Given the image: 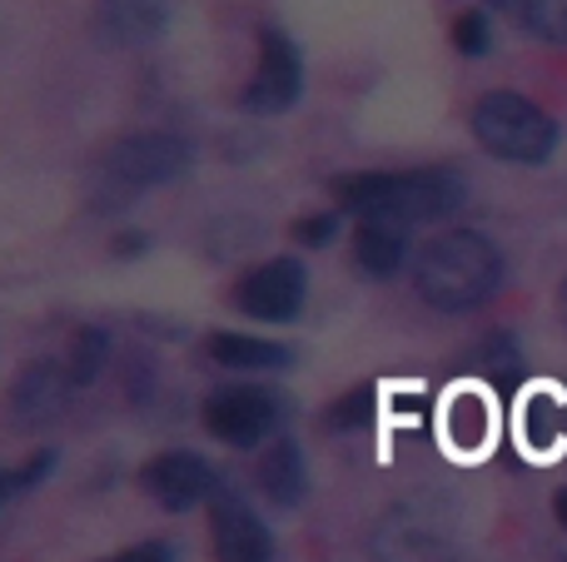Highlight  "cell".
<instances>
[{"label":"cell","instance_id":"cell-3","mask_svg":"<svg viewBox=\"0 0 567 562\" xmlns=\"http://www.w3.org/2000/svg\"><path fill=\"white\" fill-rule=\"evenodd\" d=\"M189 165H195V149H189V139L175 135V129H140V135H125L100 159L95 205L120 209L125 199H135L140 189H159V185H169V179H179Z\"/></svg>","mask_w":567,"mask_h":562},{"label":"cell","instance_id":"cell-5","mask_svg":"<svg viewBox=\"0 0 567 562\" xmlns=\"http://www.w3.org/2000/svg\"><path fill=\"white\" fill-rule=\"evenodd\" d=\"M369 553L373 562H458V538L429 503H399L379 518Z\"/></svg>","mask_w":567,"mask_h":562},{"label":"cell","instance_id":"cell-14","mask_svg":"<svg viewBox=\"0 0 567 562\" xmlns=\"http://www.w3.org/2000/svg\"><path fill=\"white\" fill-rule=\"evenodd\" d=\"M205 354L219 368H239V374H255V368H289L293 348L275 344V339H255V334H235V329H219L205 339Z\"/></svg>","mask_w":567,"mask_h":562},{"label":"cell","instance_id":"cell-7","mask_svg":"<svg viewBox=\"0 0 567 562\" xmlns=\"http://www.w3.org/2000/svg\"><path fill=\"white\" fill-rule=\"evenodd\" d=\"M303 299H309V274L289 254L265 259V264H255L235 284V309L259 319V324H289V319H299Z\"/></svg>","mask_w":567,"mask_h":562},{"label":"cell","instance_id":"cell-20","mask_svg":"<svg viewBox=\"0 0 567 562\" xmlns=\"http://www.w3.org/2000/svg\"><path fill=\"white\" fill-rule=\"evenodd\" d=\"M339 225H343V209H323V215H303L299 225H293V244L303 249H323L339 239Z\"/></svg>","mask_w":567,"mask_h":562},{"label":"cell","instance_id":"cell-23","mask_svg":"<svg viewBox=\"0 0 567 562\" xmlns=\"http://www.w3.org/2000/svg\"><path fill=\"white\" fill-rule=\"evenodd\" d=\"M50 468H55V454H50V448H40V454L30 458V464H20L16 473H10V483H16V493H20V488H35L40 478L50 473Z\"/></svg>","mask_w":567,"mask_h":562},{"label":"cell","instance_id":"cell-2","mask_svg":"<svg viewBox=\"0 0 567 562\" xmlns=\"http://www.w3.org/2000/svg\"><path fill=\"white\" fill-rule=\"evenodd\" d=\"M413 284H419L423 304H433L439 314H468L498 294L503 254L493 239L473 235V229H449V235L423 244L419 264H413Z\"/></svg>","mask_w":567,"mask_h":562},{"label":"cell","instance_id":"cell-24","mask_svg":"<svg viewBox=\"0 0 567 562\" xmlns=\"http://www.w3.org/2000/svg\"><path fill=\"white\" fill-rule=\"evenodd\" d=\"M100 562H175V548L169 543H140V548H125V553L100 558Z\"/></svg>","mask_w":567,"mask_h":562},{"label":"cell","instance_id":"cell-28","mask_svg":"<svg viewBox=\"0 0 567 562\" xmlns=\"http://www.w3.org/2000/svg\"><path fill=\"white\" fill-rule=\"evenodd\" d=\"M558 309H563V319H567V279H563V294H558Z\"/></svg>","mask_w":567,"mask_h":562},{"label":"cell","instance_id":"cell-13","mask_svg":"<svg viewBox=\"0 0 567 562\" xmlns=\"http://www.w3.org/2000/svg\"><path fill=\"white\" fill-rule=\"evenodd\" d=\"M259 488L275 508H299L309 498V464H303V448L293 438H275L259 458Z\"/></svg>","mask_w":567,"mask_h":562},{"label":"cell","instance_id":"cell-26","mask_svg":"<svg viewBox=\"0 0 567 562\" xmlns=\"http://www.w3.org/2000/svg\"><path fill=\"white\" fill-rule=\"evenodd\" d=\"M553 508H558V523H563V533H567V488L558 493V503H553Z\"/></svg>","mask_w":567,"mask_h":562},{"label":"cell","instance_id":"cell-16","mask_svg":"<svg viewBox=\"0 0 567 562\" xmlns=\"http://www.w3.org/2000/svg\"><path fill=\"white\" fill-rule=\"evenodd\" d=\"M493 6L518 20L523 30H533V35L567 45V0H493Z\"/></svg>","mask_w":567,"mask_h":562},{"label":"cell","instance_id":"cell-8","mask_svg":"<svg viewBox=\"0 0 567 562\" xmlns=\"http://www.w3.org/2000/svg\"><path fill=\"white\" fill-rule=\"evenodd\" d=\"M70 394H75V378H70L65 364H55V358H35V364H25L16 378H10V394H6L10 428H20V434H40V428H50L60 414H65Z\"/></svg>","mask_w":567,"mask_h":562},{"label":"cell","instance_id":"cell-10","mask_svg":"<svg viewBox=\"0 0 567 562\" xmlns=\"http://www.w3.org/2000/svg\"><path fill=\"white\" fill-rule=\"evenodd\" d=\"M140 488H145L165 513H189V508L209 503V498L219 493L215 468H209L199 454H189V448L155 454L145 468H140Z\"/></svg>","mask_w":567,"mask_h":562},{"label":"cell","instance_id":"cell-9","mask_svg":"<svg viewBox=\"0 0 567 562\" xmlns=\"http://www.w3.org/2000/svg\"><path fill=\"white\" fill-rule=\"evenodd\" d=\"M299 90H303L299 45H293L284 30H265V35H259V65H255V75H249L239 105H245L249 115H284V110L299 100Z\"/></svg>","mask_w":567,"mask_h":562},{"label":"cell","instance_id":"cell-17","mask_svg":"<svg viewBox=\"0 0 567 562\" xmlns=\"http://www.w3.org/2000/svg\"><path fill=\"white\" fill-rule=\"evenodd\" d=\"M105 364H110V329L85 324L75 339H70V358H65V368H70V378H75V388L95 384V378L105 374Z\"/></svg>","mask_w":567,"mask_h":562},{"label":"cell","instance_id":"cell-15","mask_svg":"<svg viewBox=\"0 0 567 562\" xmlns=\"http://www.w3.org/2000/svg\"><path fill=\"white\" fill-rule=\"evenodd\" d=\"M409 244H403V225H383V219H363L353 229V264L373 279H389L403 264Z\"/></svg>","mask_w":567,"mask_h":562},{"label":"cell","instance_id":"cell-22","mask_svg":"<svg viewBox=\"0 0 567 562\" xmlns=\"http://www.w3.org/2000/svg\"><path fill=\"white\" fill-rule=\"evenodd\" d=\"M483 434H488V414H483L478 398H458L453 404V438H458L463 448H478Z\"/></svg>","mask_w":567,"mask_h":562},{"label":"cell","instance_id":"cell-6","mask_svg":"<svg viewBox=\"0 0 567 562\" xmlns=\"http://www.w3.org/2000/svg\"><path fill=\"white\" fill-rule=\"evenodd\" d=\"M284 418V398H275L269 388L255 384H235L219 388V394L205 398V428L229 448H255L265 444Z\"/></svg>","mask_w":567,"mask_h":562},{"label":"cell","instance_id":"cell-19","mask_svg":"<svg viewBox=\"0 0 567 562\" xmlns=\"http://www.w3.org/2000/svg\"><path fill=\"white\" fill-rule=\"evenodd\" d=\"M558 424H563V414H558V404H553V398H533L528 414H523V434H528L533 448L558 444Z\"/></svg>","mask_w":567,"mask_h":562},{"label":"cell","instance_id":"cell-1","mask_svg":"<svg viewBox=\"0 0 567 562\" xmlns=\"http://www.w3.org/2000/svg\"><path fill=\"white\" fill-rule=\"evenodd\" d=\"M333 195L349 215L409 229L453 215L468 189L453 169H369V175H343Z\"/></svg>","mask_w":567,"mask_h":562},{"label":"cell","instance_id":"cell-25","mask_svg":"<svg viewBox=\"0 0 567 562\" xmlns=\"http://www.w3.org/2000/svg\"><path fill=\"white\" fill-rule=\"evenodd\" d=\"M150 249V235H120L115 239V254L120 259H135V254H145Z\"/></svg>","mask_w":567,"mask_h":562},{"label":"cell","instance_id":"cell-27","mask_svg":"<svg viewBox=\"0 0 567 562\" xmlns=\"http://www.w3.org/2000/svg\"><path fill=\"white\" fill-rule=\"evenodd\" d=\"M10 493H16V483H10V473H0V503H6Z\"/></svg>","mask_w":567,"mask_h":562},{"label":"cell","instance_id":"cell-12","mask_svg":"<svg viewBox=\"0 0 567 562\" xmlns=\"http://www.w3.org/2000/svg\"><path fill=\"white\" fill-rule=\"evenodd\" d=\"M165 25H169V0H100L95 20H90L95 40L110 50L150 45Z\"/></svg>","mask_w":567,"mask_h":562},{"label":"cell","instance_id":"cell-18","mask_svg":"<svg viewBox=\"0 0 567 562\" xmlns=\"http://www.w3.org/2000/svg\"><path fill=\"white\" fill-rule=\"evenodd\" d=\"M373 388L363 384V388H353V394H339L329 408H323V428L329 434H349V428H363L373 418Z\"/></svg>","mask_w":567,"mask_h":562},{"label":"cell","instance_id":"cell-21","mask_svg":"<svg viewBox=\"0 0 567 562\" xmlns=\"http://www.w3.org/2000/svg\"><path fill=\"white\" fill-rule=\"evenodd\" d=\"M453 45H458V55H483V50L493 45L488 15H483V10H463V15L453 20Z\"/></svg>","mask_w":567,"mask_h":562},{"label":"cell","instance_id":"cell-11","mask_svg":"<svg viewBox=\"0 0 567 562\" xmlns=\"http://www.w3.org/2000/svg\"><path fill=\"white\" fill-rule=\"evenodd\" d=\"M209 538H215L219 562H275L269 523L239 493H215V508H209Z\"/></svg>","mask_w":567,"mask_h":562},{"label":"cell","instance_id":"cell-4","mask_svg":"<svg viewBox=\"0 0 567 562\" xmlns=\"http://www.w3.org/2000/svg\"><path fill=\"white\" fill-rule=\"evenodd\" d=\"M468 125H473V139H478L488 155L508 159V165H543V159L558 149V125H553V115L533 105L528 95H513V90H488V95L473 105Z\"/></svg>","mask_w":567,"mask_h":562}]
</instances>
